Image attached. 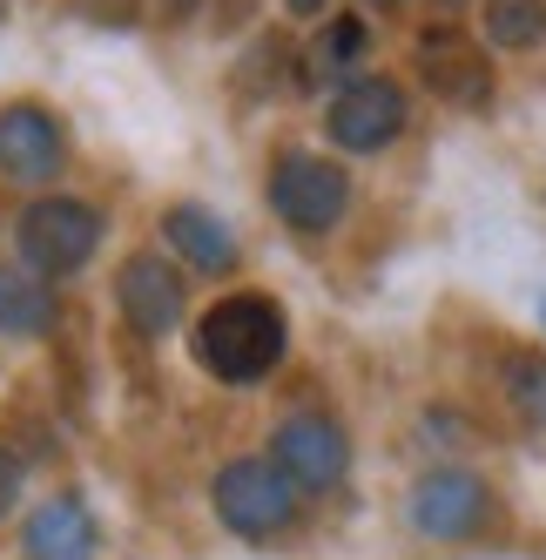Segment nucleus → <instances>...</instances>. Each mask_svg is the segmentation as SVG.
Returning <instances> with one entry per match:
<instances>
[{
  "instance_id": "6ab92c4d",
  "label": "nucleus",
  "mask_w": 546,
  "mask_h": 560,
  "mask_svg": "<svg viewBox=\"0 0 546 560\" xmlns=\"http://www.w3.org/2000/svg\"><path fill=\"white\" fill-rule=\"evenodd\" d=\"M365 8H378V14H392V8H405V0H365Z\"/></svg>"
},
{
  "instance_id": "ddd939ff",
  "label": "nucleus",
  "mask_w": 546,
  "mask_h": 560,
  "mask_svg": "<svg viewBox=\"0 0 546 560\" xmlns=\"http://www.w3.org/2000/svg\"><path fill=\"white\" fill-rule=\"evenodd\" d=\"M55 291L48 277H34L27 264H0V338H48L55 331Z\"/></svg>"
},
{
  "instance_id": "f8f14e48",
  "label": "nucleus",
  "mask_w": 546,
  "mask_h": 560,
  "mask_svg": "<svg viewBox=\"0 0 546 560\" xmlns=\"http://www.w3.org/2000/svg\"><path fill=\"white\" fill-rule=\"evenodd\" d=\"M163 244L189 264V270H203V277H223L229 264H237V236H229L223 217H210L203 203H176L163 217Z\"/></svg>"
},
{
  "instance_id": "f3484780",
  "label": "nucleus",
  "mask_w": 546,
  "mask_h": 560,
  "mask_svg": "<svg viewBox=\"0 0 546 560\" xmlns=\"http://www.w3.org/2000/svg\"><path fill=\"white\" fill-rule=\"evenodd\" d=\"M21 479H27V466H21V453L0 439V520L14 513V500H21Z\"/></svg>"
},
{
  "instance_id": "9d476101",
  "label": "nucleus",
  "mask_w": 546,
  "mask_h": 560,
  "mask_svg": "<svg viewBox=\"0 0 546 560\" xmlns=\"http://www.w3.org/2000/svg\"><path fill=\"white\" fill-rule=\"evenodd\" d=\"M115 304L142 338H169L189 311V284L169 257H129L122 277H115Z\"/></svg>"
},
{
  "instance_id": "a211bd4d",
  "label": "nucleus",
  "mask_w": 546,
  "mask_h": 560,
  "mask_svg": "<svg viewBox=\"0 0 546 560\" xmlns=\"http://www.w3.org/2000/svg\"><path fill=\"white\" fill-rule=\"evenodd\" d=\"M284 8H290V14H324L331 0H284Z\"/></svg>"
},
{
  "instance_id": "39448f33",
  "label": "nucleus",
  "mask_w": 546,
  "mask_h": 560,
  "mask_svg": "<svg viewBox=\"0 0 546 560\" xmlns=\"http://www.w3.org/2000/svg\"><path fill=\"white\" fill-rule=\"evenodd\" d=\"M399 129H405V89L392 74H351L324 108V136L351 155H371L384 142H399Z\"/></svg>"
},
{
  "instance_id": "aec40b11",
  "label": "nucleus",
  "mask_w": 546,
  "mask_h": 560,
  "mask_svg": "<svg viewBox=\"0 0 546 560\" xmlns=\"http://www.w3.org/2000/svg\"><path fill=\"white\" fill-rule=\"evenodd\" d=\"M539 311H546V304H539Z\"/></svg>"
},
{
  "instance_id": "9b49d317",
  "label": "nucleus",
  "mask_w": 546,
  "mask_h": 560,
  "mask_svg": "<svg viewBox=\"0 0 546 560\" xmlns=\"http://www.w3.org/2000/svg\"><path fill=\"white\" fill-rule=\"evenodd\" d=\"M21 553L27 560H95L102 553V534H95V513L74 500V493H55L27 513L21 527Z\"/></svg>"
},
{
  "instance_id": "20e7f679",
  "label": "nucleus",
  "mask_w": 546,
  "mask_h": 560,
  "mask_svg": "<svg viewBox=\"0 0 546 560\" xmlns=\"http://www.w3.org/2000/svg\"><path fill=\"white\" fill-rule=\"evenodd\" d=\"M270 210H277V223H290L297 236H324L344 223L351 210V176L331 163V155H277V170H270Z\"/></svg>"
},
{
  "instance_id": "dca6fc26",
  "label": "nucleus",
  "mask_w": 546,
  "mask_h": 560,
  "mask_svg": "<svg viewBox=\"0 0 546 560\" xmlns=\"http://www.w3.org/2000/svg\"><path fill=\"white\" fill-rule=\"evenodd\" d=\"M506 392H513L520 412H546V358L539 351H520L513 365H506Z\"/></svg>"
},
{
  "instance_id": "f03ea898",
  "label": "nucleus",
  "mask_w": 546,
  "mask_h": 560,
  "mask_svg": "<svg viewBox=\"0 0 546 560\" xmlns=\"http://www.w3.org/2000/svg\"><path fill=\"white\" fill-rule=\"evenodd\" d=\"M21 264L34 277H74L88 270V257L102 250V210L82 196H41L21 210Z\"/></svg>"
},
{
  "instance_id": "6e6552de",
  "label": "nucleus",
  "mask_w": 546,
  "mask_h": 560,
  "mask_svg": "<svg viewBox=\"0 0 546 560\" xmlns=\"http://www.w3.org/2000/svg\"><path fill=\"white\" fill-rule=\"evenodd\" d=\"M486 513H492V493H486V479L465 472V466H439L412 487V527L425 540H465V534L486 527Z\"/></svg>"
},
{
  "instance_id": "7ed1b4c3",
  "label": "nucleus",
  "mask_w": 546,
  "mask_h": 560,
  "mask_svg": "<svg viewBox=\"0 0 546 560\" xmlns=\"http://www.w3.org/2000/svg\"><path fill=\"white\" fill-rule=\"evenodd\" d=\"M210 506L237 540H277L297 520V487L270 459H229L210 487Z\"/></svg>"
},
{
  "instance_id": "0eeeda50",
  "label": "nucleus",
  "mask_w": 546,
  "mask_h": 560,
  "mask_svg": "<svg viewBox=\"0 0 546 560\" xmlns=\"http://www.w3.org/2000/svg\"><path fill=\"white\" fill-rule=\"evenodd\" d=\"M270 466H277L297 493H331L344 479V466H351V439L324 412H297V419L277 425V439H270Z\"/></svg>"
},
{
  "instance_id": "4468645a",
  "label": "nucleus",
  "mask_w": 546,
  "mask_h": 560,
  "mask_svg": "<svg viewBox=\"0 0 546 560\" xmlns=\"http://www.w3.org/2000/svg\"><path fill=\"white\" fill-rule=\"evenodd\" d=\"M486 42L513 55L546 48V0H486Z\"/></svg>"
},
{
  "instance_id": "2eb2a0df",
  "label": "nucleus",
  "mask_w": 546,
  "mask_h": 560,
  "mask_svg": "<svg viewBox=\"0 0 546 560\" xmlns=\"http://www.w3.org/2000/svg\"><path fill=\"white\" fill-rule=\"evenodd\" d=\"M365 48H371V27L358 21V14H344V21H331L324 34H318V55H310V68H358L365 61Z\"/></svg>"
},
{
  "instance_id": "f257e3e1",
  "label": "nucleus",
  "mask_w": 546,
  "mask_h": 560,
  "mask_svg": "<svg viewBox=\"0 0 546 560\" xmlns=\"http://www.w3.org/2000/svg\"><path fill=\"white\" fill-rule=\"evenodd\" d=\"M290 351V325L277 298L263 291H229L197 317V365L216 385H263Z\"/></svg>"
},
{
  "instance_id": "423d86ee",
  "label": "nucleus",
  "mask_w": 546,
  "mask_h": 560,
  "mask_svg": "<svg viewBox=\"0 0 546 560\" xmlns=\"http://www.w3.org/2000/svg\"><path fill=\"white\" fill-rule=\"evenodd\" d=\"M418 82H425V95H439L446 108H473V115H486L492 95H499L486 48L465 42L459 27H425L418 34Z\"/></svg>"
},
{
  "instance_id": "1a4fd4ad",
  "label": "nucleus",
  "mask_w": 546,
  "mask_h": 560,
  "mask_svg": "<svg viewBox=\"0 0 546 560\" xmlns=\"http://www.w3.org/2000/svg\"><path fill=\"white\" fill-rule=\"evenodd\" d=\"M68 170V129L41 102H8L0 108V176L14 183H55Z\"/></svg>"
}]
</instances>
